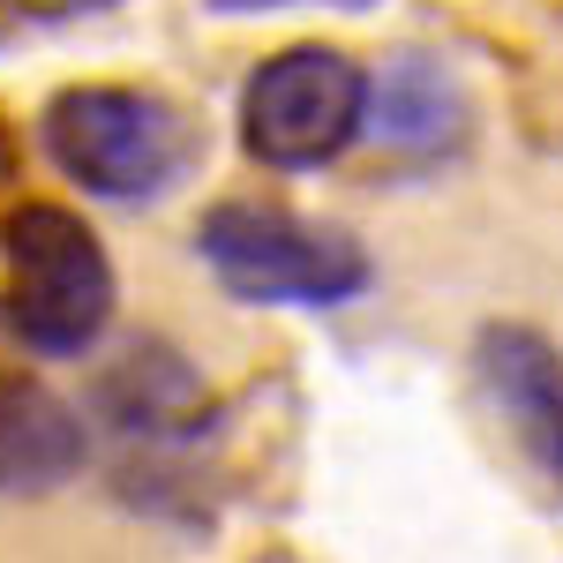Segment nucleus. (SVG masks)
Returning a JSON list of instances; mask_svg holds the SVG:
<instances>
[{
    "instance_id": "nucleus-9",
    "label": "nucleus",
    "mask_w": 563,
    "mask_h": 563,
    "mask_svg": "<svg viewBox=\"0 0 563 563\" xmlns=\"http://www.w3.org/2000/svg\"><path fill=\"white\" fill-rule=\"evenodd\" d=\"M211 15H278V8H339V15H361L376 0H203Z\"/></svg>"
},
{
    "instance_id": "nucleus-4",
    "label": "nucleus",
    "mask_w": 563,
    "mask_h": 563,
    "mask_svg": "<svg viewBox=\"0 0 563 563\" xmlns=\"http://www.w3.org/2000/svg\"><path fill=\"white\" fill-rule=\"evenodd\" d=\"M368 129V68L346 45H278L241 84V151L271 174H323Z\"/></svg>"
},
{
    "instance_id": "nucleus-3",
    "label": "nucleus",
    "mask_w": 563,
    "mask_h": 563,
    "mask_svg": "<svg viewBox=\"0 0 563 563\" xmlns=\"http://www.w3.org/2000/svg\"><path fill=\"white\" fill-rule=\"evenodd\" d=\"M196 256L249 308H346L376 286V263L346 225L271 196H225L196 218Z\"/></svg>"
},
{
    "instance_id": "nucleus-11",
    "label": "nucleus",
    "mask_w": 563,
    "mask_h": 563,
    "mask_svg": "<svg viewBox=\"0 0 563 563\" xmlns=\"http://www.w3.org/2000/svg\"><path fill=\"white\" fill-rule=\"evenodd\" d=\"M8 174H15V143H8V129H0V188H8Z\"/></svg>"
},
{
    "instance_id": "nucleus-1",
    "label": "nucleus",
    "mask_w": 563,
    "mask_h": 563,
    "mask_svg": "<svg viewBox=\"0 0 563 563\" xmlns=\"http://www.w3.org/2000/svg\"><path fill=\"white\" fill-rule=\"evenodd\" d=\"M38 151L68 188L143 211L196 174L203 135L180 98L151 84H68L38 106Z\"/></svg>"
},
{
    "instance_id": "nucleus-2",
    "label": "nucleus",
    "mask_w": 563,
    "mask_h": 563,
    "mask_svg": "<svg viewBox=\"0 0 563 563\" xmlns=\"http://www.w3.org/2000/svg\"><path fill=\"white\" fill-rule=\"evenodd\" d=\"M121 278L98 225L68 203L23 196L0 211V323L31 361H84L113 331Z\"/></svg>"
},
{
    "instance_id": "nucleus-7",
    "label": "nucleus",
    "mask_w": 563,
    "mask_h": 563,
    "mask_svg": "<svg viewBox=\"0 0 563 563\" xmlns=\"http://www.w3.org/2000/svg\"><path fill=\"white\" fill-rule=\"evenodd\" d=\"M368 143H384L390 158H451L474 135V98L459 84V68L429 45H398L384 68L368 76Z\"/></svg>"
},
{
    "instance_id": "nucleus-5",
    "label": "nucleus",
    "mask_w": 563,
    "mask_h": 563,
    "mask_svg": "<svg viewBox=\"0 0 563 563\" xmlns=\"http://www.w3.org/2000/svg\"><path fill=\"white\" fill-rule=\"evenodd\" d=\"M90 413L106 429H121L129 443L180 451V443H203V429H211V390L196 376V361L174 353L166 339H129V346L98 368Z\"/></svg>"
},
{
    "instance_id": "nucleus-6",
    "label": "nucleus",
    "mask_w": 563,
    "mask_h": 563,
    "mask_svg": "<svg viewBox=\"0 0 563 563\" xmlns=\"http://www.w3.org/2000/svg\"><path fill=\"white\" fill-rule=\"evenodd\" d=\"M474 376L504 413V429L526 443V459L563 496V346L533 323H481Z\"/></svg>"
},
{
    "instance_id": "nucleus-10",
    "label": "nucleus",
    "mask_w": 563,
    "mask_h": 563,
    "mask_svg": "<svg viewBox=\"0 0 563 563\" xmlns=\"http://www.w3.org/2000/svg\"><path fill=\"white\" fill-rule=\"evenodd\" d=\"M31 8H121V0H31Z\"/></svg>"
},
{
    "instance_id": "nucleus-8",
    "label": "nucleus",
    "mask_w": 563,
    "mask_h": 563,
    "mask_svg": "<svg viewBox=\"0 0 563 563\" xmlns=\"http://www.w3.org/2000/svg\"><path fill=\"white\" fill-rule=\"evenodd\" d=\"M90 459L84 413L23 368H0V496H53Z\"/></svg>"
},
{
    "instance_id": "nucleus-12",
    "label": "nucleus",
    "mask_w": 563,
    "mask_h": 563,
    "mask_svg": "<svg viewBox=\"0 0 563 563\" xmlns=\"http://www.w3.org/2000/svg\"><path fill=\"white\" fill-rule=\"evenodd\" d=\"M0 45H8V23H0Z\"/></svg>"
}]
</instances>
